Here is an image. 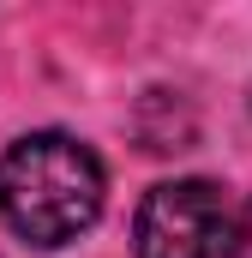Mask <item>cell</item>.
I'll use <instances>...</instances> for the list:
<instances>
[{
    "instance_id": "1",
    "label": "cell",
    "mask_w": 252,
    "mask_h": 258,
    "mask_svg": "<svg viewBox=\"0 0 252 258\" xmlns=\"http://www.w3.org/2000/svg\"><path fill=\"white\" fill-rule=\"evenodd\" d=\"M102 216V162L66 138L30 132L0 156V222L30 246H66Z\"/></svg>"
},
{
    "instance_id": "2",
    "label": "cell",
    "mask_w": 252,
    "mask_h": 258,
    "mask_svg": "<svg viewBox=\"0 0 252 258\" xmlns=\"http://www.w3.org/2000/svg\"><path fill=\"white\" fill-rule=\"evenodd\" d=\"M138 258H222L234 252V210L210 180L150 186L132 222Z\"/></svg>"
},
{
    "instance_id": "3",
    "label": "cell",
    "mask_w": 252,
    "mask_h": 258,
    "mask_svg": "<svg viewBox=\"0 0 252 258\" xmlns=\"http://www.w3.org/2000/svg\"><path fill=\"white\" fill-rule=\"evenodd\" d=\"M234 258H252V198H246V210L234 216Z\"/></svg>"
}]
</instances>
